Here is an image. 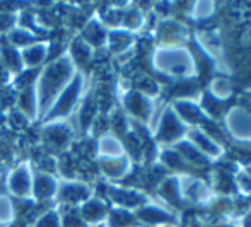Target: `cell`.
Listing matches in <instances>:
<instances>
[{
  "label": "cell",
  "instance_id": "cell-1",
  "mask_svg": "<svg viewBox=\"0 0 251 227\" xmlns=\"http://www.w3.org/2000/svg\"><path fill=\"white\" fill-rule=\"evenodd\" d=\"M157 74L178 80H195L199 77V63L193 53L181 46H157L151 56Z\"/></svg>",
  "mask_w": 251,
  "mask_h": 227
},
{
  "label": "cell",
  "instance_id": "cell-2",
  "mask_svg": "<svg viewBox=\"0 0 251 227\" xmlns=\"http://www.w3.org/2000/svg\"><path fill=\"white\" fill-rule=\"evenodd\" d=\"M74 65L69 56H63L51 62L43 70L40 80H38V104L41 109H48L55 101L56 94L62 92L69 80H72Z\"/></svg>",
  "mask_w": 251,
  "mask_h": 227
},
{
  "label": "cell",
  "instance_id": "cell-3",
  "mask_svg": "<svg viewBox=\"0 0 251 227\" xmlns=\"http://www.w3.org/2000/svg\"><path fill=\"white\" fill-rule=\"evenodd\" d=\"M188 126L178 118L171 106H166L161 111V116L157 118V125H155L154 138L157 142L159 147H173L178 142L185 140Z\"/></svg>",
  "mask_w": 251,
  "mask_h": 227
},
{
  "label": "cell",
  "instance_id": "cell-4",
  "mask_svg": "<svg viewBox=\"0 0 251 227\" xmlns=\"http://www.w3.org/2000/svg\"><path fill=\"white\" fill-rule=\"evenodd\" d=\"M178 186L185 205H199V207H208L217 197L215 191L207 181H203L199 176H193L192 173H179Z\"/></svg>",
  "mask_w": 251,
  "mask_h": 227
},
{
  "label": "cell",
  "instance_id": "cell-5",
  "mask_svg": "<svg viewBox=\"0 0 251 227\" xmlns=\"http://www.w3.org/2000/svg\"><path fill=\"white\" fill-rule=\"evenodd\" d=\"M186 140L207 159L208 162H215V161H221L222 157L226 155L227 149L222 145L221 140H217L212 132L205 130L203 126H195V128H188L186 132Z\"/></svg>",
  "mask_w": 251,
  "mask_h": 227
},
{
  "label": "cell",
  "instance_id": "cell-6",
  "mask_svg": "<svg viewBox=\"0 0 251 227\" xmlns=\"http://www.w3.org/2000/svg\"><path fill=\"white\" fill-rule=\"evenodd\" d=\"M224 128L234 140L251 144V111L241 106H232L224 115Z\"/></svg>",
  "mask_w": 251,
  "mask_h": 227
},
{
  "label": "cell",
  "instance_id": "cell-7",
  "mask_svg": "<svg viewBox=\"0 0 251 227\" xmlns=\"http://www.w3.org/2000/svg\"><path fill=\"white\" fill-rule=\"evenodd\" d=\"M135 219L139 222H142L144 226H152V227H162V226H179L181 217L178 215V212H175L173 208H166L159 203H151L146 202L139 210L135 212Z\"/></svg>",
  "mask_w": 251,
  "mask_h": 227
},
{
  "label": "cell",
  "instance_id": "cell-8",
  "mask_svg": "<svg viewBox=\"0 0 251 227\" xmlns=\"http://www.w3.org/2000/svg\"><path fill=\"white\" fill-rule=\"evenodd\" d=\"M123 106H125L126 113H128L130 116H133V118L142 123H149L155 111L154 99L140 94V92L135 89L128 91L125 94V98H123Z\"/></svg>",
  "mask_w": 251,
  "mask_h": 227
},
{
  "label": "cell",
  "instance_id": "cell-9",
  "mask_svg": "<svg viewBox=\"0 0 251 227\" xmlns=\"http://www.w3.org/2000/svg\"><path fill=\"white\" fill-rule=\"evenodd\" d=\"M109 198L118 205L120 208H125V210H139L144 203L147 202L146 193L139 191L137 188H123V186H108L106 188Z\"/></svg>",
  "mask_w": 251,
  "mask_h": 227
},
{
  "label": "cell",
  "instance_id": "cell-10",
  "mask_svg": "<svg viewBox=\"0 0 251 227\" xmlns=\"http://www.w3.org/2000/svg\"><path fill=\"white\" fill-rule=\"evenodd\" d=\"M80 91H82V77L77 76L74 80H70L69 87H65V89L60 92V98L56 99V102L53 104V109L50 113L53 118L63 116L69 111H72V108L75 106V102L80 98Z\"/></svg>",
  "mask_w": 251,
  "mask_h": 227
},
{
  "label": "cell",
  "instance_id": "cell-11",
  "mask_svg": "<svg viewBox=\"0 0 251 227\" xmlns=\"http://www.w3.org/2000/svg\"><path fill=\"white\" fill-rule=\"evenodd\" d=\"M195 40L199 43L201 53L215 62L217 67L219 62H222V53H224V45H222V38L217 31H199L195 34Z\"/></svg>",
  "mask_w": 251,
  "mask_h": 227
},
{
  "label": "cell",
  "instance_id": "cell-12",
  "mask_svg": "<svg viewBox=\"0 0 251 227\" xmlns=\"http://www.w3.org/2000/svg\"><path fill=\"white\" fill-rule=\"evenodd\" d=\"M100 168L108 178L111 179H122L132 173V162L126 155L122 157H109V159H100Z\"/></svg>",
  "mask_w": 251,
  "mask_h": 227
},
{
  "label": "cell",
  "instance_id": "cell-13",
  "mask_svg": "<svg viewBox=\"0 0 251 227\" xmlns=\"http://www.w3.org/2000/svg\"><path fill=\"white\" fill-rule=\"evenodd\" d=\"M232 92H234V87L227 74H219L212 77V80L208 82V96L219 102H226L232 96Z\"/></svg>",
  "mask_w": 251,
  "mask_h": 227
},
{
  "label": "cell",
  "instance_id": "cell-14",
  "mask_svg": "<svg viewBox=\"0 0 251 227\" xmlns=\"http://www.w3.org/2000/svg\"><path fill=\"white\" fill-rule=\"evenodd\" d=\"M9 190L12 191L16 197L26 198L31 191V175L27 171V168H17L10 173L9 176Z\"/></svg>",
  "mask_w": 251,
  "mask_h": 227
},
{
  "label": "cell",
  "instance_id": "cell-15",
  "mask_svg": "<svg viewBox=\"0 0 251 227\" xmlns=\"http://www.w3.org/2000/svg\"><path fill=\"white\" fill-rule=\"evenodd\" d=\"M70 137H72V130L63 125H51L43 132V138L47 142V145L55 149V151H60V149L65 147L69 144Z\"/></svg>",
  "mask_w": 251,
  "mask_h": 227
},
{
  "label": "cell",
  "instance_id": "cell-16",
  "mask_svg": "<svg viewBox=\"0 0 251 227\" xmlns=\"http://www.w3.org/2000/svg\"><path fill=\"white\" fill-rule=\"evenodd\" d=\"M106 41H108V46L113 53L123 55V53H126L133 46L135 38H133L132 33H128L125 29H115L106 36Z\"/></svg>",
  "mask_w": 251,
  "mask_h": 227
},
{
  "label": "cell",
  "instance_id": "cell-17",
  "mask_svg": "<svg viewBox=\"0 0 251 227\" xmlns=\"http://www.w3.org/2000/svg\"><path fill=\"white\" fill-rule=\"evenodd\" d=\"M106 214H108V210H106L104 202L100 200V198H93V200H87L86 203H84L79 215L84 222L96 224V222H101L102 219L106 217Z\"/></svg>",
  "mask_w": 251,
  "mask_h": 227
},
{
  "label": "cell",
  "instance_id": "cell-18",
  "mask_svg": "<svg viewBox=\"0 0 251 227\" xmlns=\"http://www.w3.org/2000/svg\"><path fill=\"white\" fill-rule=\"evenodd\" d=\"M91 195V190L86 183H65L60 188V200L77 203V202L87 200Z\"/></svg>",
  "mask_w": 251,
  "mask_h": 227
},
{
  "label": "cell",
  "instance_id": "cell-19",
  "mask_svg": "<svg viewBox=\"0 0 251 227\" xmlns=\"http://www.w3.org/2000/svg\"><path fill=\"white\" fill-rule=\"evenodd\" d=\"M100 152L102 155L101 159L122 157L123 152H125V147H123L122 142L113 135V133H106V135H102L100 140Z\"/></svg>",
  "mask_w": 251,
  "mask_h": 227
},
{
  "label": "cell",
  "instance_id": "cell-20",
  "mask_svg": "<svg viewBox=\"0 0 251 227\" xmlns=\"http://www.w3.org/2000/svg\"><path fill=\"white\" fill-rule=\"evenodd\" d=\"M56 188H58V184H56V181L50 175L40 173V175L36 176V181H34V195H36L40 200H48V198H51L53 195L56 193Z\"/></svg>",
  "mask_w": 251,
  "mask_h": 227
},
{
  "label": "cell",
  "instance_id": "cell-21",
  "mask_svg": "<svg viewBox=\"0 0 251 227\" xmlns=\"http://www.w3.org/2000/svg\"><path fill=\"white\" fill-rule=\"evenodd\" d=\"M106 31L102 27L101 23L98 21H89V23L84 26V41L91 46H101L106 41Z\"/></svg>",
  "mask_w": 251,
  "mask_h": 227
},
{
  "label": "cell",
  "instance_id": "cell-22",
  "mask_svg": "<svg viewBox=\"0 0 251 227\" xmlns=\"http://www.w3.org/2000/svg\"><path fill=\"white\" fill-rule=\"evenodd\" d=\"M215 12H217V3L214 2H195L193 7L188 9V16L197 23H205V21L212 19Z\"/></svg>",
  "mask_w": 251,
  "mask_h": 227
},
{
  "label": "cell",
  "instance_id": "cell-23",
  "mask_svg": "<svg viewBox=\"0 0 251 227\" xmlns=\"http://www.w3.org/2000/svg\"><path fill=\"white\" fill-rule=\"evenodd\" d=\"M135 214L125 208H113L109 212V227H132L135 226Z\"/></svg>",
  "mask_w": 251,
  "mask_h": 227
},
{
  "label": "cell",
  "instance_id": "cell-24",
  "mask_svg": "<svg viewBox=\"0 0 251 227\" xmlns=\"http://www.w3.org/2000/svg\"><path fill=\"white\" fill-rule=\"evenodd\" d=\"M70 55H72V60L77 63H89L93 60V48L91 45H87L84 40H77L72 43V48H70Z\"/></svg>",
  "mask_w": 251,
  "mask_h": 227
},
{
  "label": "cell",
  "instance_id": "cell-25",
  "mask_svg": "<svg viewBox=\"0 0 251 227\" xmlns=\"http://www.w3.org/2000/svg\"><path fill=\"white\" fill-rule=\"evenodd\" d=\"M144 21H146V17H144L142 10H140L139 7H133V9H130V10H126V12H123L122 24L126 27V31L130 33V31L142 29Z\"/></svg>",
  "mask_w": 251,
  "mask_h": 227
},
{
  "label": "cell",
  "instance_id": "cell-26",
  "mask_svg": "<svg viewBox=\"0 0 251 227\" xmlns=\"http://www.w3.org/2000/svg\"><path fill=\"white\" fill-rule=\"evenodd\" d=\"M45 55H47V46H43V45H31L23 51L24 62L29 67L40 65L45 60Z\"/></svg>",
  "mask_w": 251,
  "mask_h": 227
},
{
  "label": "cell",
  "instance_id": "cell-27",
  "mask_svg": "<svg viewBox=\"0 0 251 227\" xmlns=\"http://www.w3.org/2000/svg\"><path fill=\"white\" fill-rule=\"evenodd\" d=\"M0 56H2V62H5L10 69H16L19 70L21 69V58H19V53L16 51L10 43H5L0 46Z\"/></svg>",
  "mask_w": 251,
  "mask_h": 227
},
{
  "label": "cell",
  "instance_id": "cell-28",
  "mask_svg": "<svg viewBox=\"0 0 251 227\" xmlns=\"http://www.w3.org/2000/svg\"><path fill=\"white\" fill-rule=\"evenodd\" d=\"M34 36H36V34H33L27 29H17L9 34V41L14 48H16V46H26L34 40Z\"/></svg>",
  "mask_w": 251,
  "mask_h": 227
},
{
  "label": "cell",
  "instance_id": "cell-29",
  "mask_svg": "<svg viewBox=\"0 0 251 227\" xmlns=\"http://www.w3.org/2000/svg\"><path fill=\"white\" fill-rule=\"evenodd\" d=\"M19 109L24 113V115H33L34 111V98H33V92H31V87H26L23 89L19 96Z\"/></svg>",
  "mask_w": 251,
  "mask_h": 227
},
{
  "label": "cell",
  "instance_id": "cell-30",
  "mask_svg": "<svg viewBox=\"0 0 251 227\" xmlns=\"http://www.w3.org/2000/svg\"><path fill=\"white\" fill-rule=\"evenodd\" d=\"M38 227H60V217L55 210H48L38 219Z\"/></svg>",
  "mask_w": 251,
  "mask_h": 227
},
{
  "label": "cell",
  "instance_id": "cell-31",
  "mask_svg": "<svg viewBox=\"0 0 251 227\" xmlns=\"http://www.w3.org/2000/svg\"><path fill=\"white\" fill-rule=\"evenodd\" d=\"M62 226L63 227H84V221L80 219L79 214H75V212H70V214L63 215Z\"/></svg>",
  "mask_w": 251,
  "mask_h": 227
},
{
  "label": "cell",
  "instance_id": "cell-32",
  "mask_svg": "<svg viewBox=\"0 0 251 227\" xmlns=\"http://www.w3.org/2000/svg\"><path fill=\"white\" fill-rule=\"evenodd\" d=\"M16 16L10 12H0V31H7L14 26Z\"/></svg>",
  "mask_w": 251,
  "mask_h": 227
},
{
  "label": "cell",
  "instance_id": "cell-33",
  "mask_svg": "<svg viewBox=\"0 0 251 227\" xmlns=\"http://www.w3.org/2000/svg\"><path fill=\"white\" fill-rule=\"evenodd\" d=\"M10 203L3 197H0V221H7L10 217Z\"/></svg>",
  "mask_w": 251,
  "mask_h": 227
},
{
  "label": "cell",
  "instance_id": "cell-34",
  "mask_svg": "<svg viewBox=\"0 0 251 227\" xmlns=\"http://www.w3.org/2000/svg\"><path fill=\"white\" fill-rule=\"evenodd\" d=\"M236 224H238V227H251V208L245 210L241 215H238Z\"/></svg>",
  "mask_w": 251,
  "mask_h": 227
},
{
  "label": "cell",
  "instance_id": "cell-35",
  "mask_svg": "<svg viewBox=\"0 0 251 227\" xmlns=\"http://www.w3.org/2000/svg\"><path fill=\"white\" fill-rule=\"evenodd\" d=\"M186 227H208V224L201 221V219H192Z\"/></svg>",
  "mask_w": 251,
  "mask_h": 227
},
{
  "label": "cell",
  "instance_id": "cell-36",
  "mask_svg": "<svg viewBox=\"0 0 251 227\" xmlns=\"http://www.w3.org/2000/svg\"><path fill=\"white\" fill-rule=\"evenodd\" d=\"M243 171H245L246 173V175H248V176H251V162H248V164H245V166H243Z\"/></svg>",
  "mask_w": 251,
  "mask_h": 227
},
{
  "label": "cell",
  "instance_id": "cell-37",
  "mask_svg": "<svg viewBox=\"0 0 251 227\" xmlns=\"http://www.w3.org/2000/svg\"><path fill=\"white\" fill-rule=\"evenodd\" d=\"M162 227H179V226H175V224H173V226H162Z\"/></svg>",
  "mask_w": 251,
  "mask_h": 227
},
{
  "label": "cell",
  "instance_id": "cell-38",
  "mask_svg": "<svg viewBox=\"0 0 251 227\" xmlns=\"http://www.w3.org/2000/svg\"><path fill=\"white\" fill-rule=\"evenodd\" d=\"M132 227H146V226H132Z\"/></svg>",
  "mask_w": 251,
  "mask_h": 227
}]
</instances>
